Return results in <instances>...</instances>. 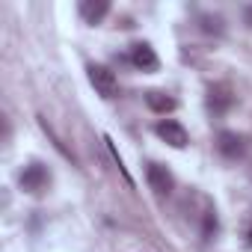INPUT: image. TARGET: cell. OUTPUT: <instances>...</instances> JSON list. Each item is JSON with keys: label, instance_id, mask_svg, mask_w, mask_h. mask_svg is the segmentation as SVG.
Returning <instances> with one entry per match:
<instances>
[{"label": "cell", "instance_id": "30bf717a", "mask_svg": "<svg viewBox=\"0 0 252 252\" xmlns=\"http://www.w3.org/2000/svg\"><path fill=\"white\" fill-rule=\"evenodd\" d=\"M202 234H205V240H211V237L217 234V211H214V208H208V211H205V222H202Z\"/></svg>", "mask_w": 252, "mask_h": 252}, {"label": "cell", "instance_id": "6da1fadb", "mask_svg": "<svg viewBox=\"0 0 252 252\" xmlns=\"http://www.w3.org/2000/svg\"><path fill=\"white\" fill-rule=\"evenodd\" d=\"M21 190L24 193H30V196H42L48 187H51V172H48V166L45 163H27L24 169H21Z\"/></svg>", "mask_w": 252, "mask_h": 252}, {"label": "cell", "instance_id": "8fae6325", "mask_svg": "<svg viewBox=\"0 0 252 252\" xmlns=\"http://www.w3.org/2000/svg\"><path fill=\"white\" fill-rule=\"evenodd\" d=\"M202 30L205 33H222V18L220 15H202Z\"/></svg>", "mask_w": 252, "mask_h": 252}, {"label": "cell", "instance_id": "277c9868", "mask_svg": "<svg viewBox=\"0 0 252 252\" xmlns=\"http://www.w3.org/2000/svg\"><path fill=\"white\" fill-rule=\"evenodd\" d=\"M217 152H220L225 160H237V158H243V152H246V137L237 134V131H220V137H217Z\"/></svg>", "mask_w": 252, "mask_h": 252}, {"label": "cell", "instance_id": "8992f818", "mask_svg": "<svg viewBox=\"0 0 252 252\" xmlns=\"http://www.w3.org/2000/svg\"><path fill=\"white\" fill-rule=\"evenodd\" d=\"M208 107L214 110V113H228L231 107H234V92H231V86L228 83H214L211 89H208Z\"/></svg>", "mask_w": 252, "mask_h": 252}, {"label": "cell", "instance_id": "7c38bea8", "mask_svg": "<svg viewBox=\"0 0 252 252\" xmlns=\"http://www.w3.org/2000/svg\"><path fill=\"white\" fill-rule=\"evenodd\" d=\"M246 246H249V249H252V225H249V228H246Z\"/></svg>", "mask_w": 252, "mask_h": 252}, {"label": "cell", "instance_id": "7a4b0ae2", "mask_svg": "<svg viewBox=\"0 0 252 252\" xmlns=\"http://www.w3.org/2000/svg\"><path fill=\"white\" fill-rule=\"evenodd\" d=\"M86 74H89V83L95 86V92H98L101 98H116V95H119V77H116L113 68H107V65H101V63H92V65L86 68Z\"/></svg>", "mask_w": 252, "mask_h": 252}, {"label": "cell", "instance_id": "9c48e42d", "mask_svg": "<svg viewBox=\"0 0 252 252\" xmlns=\"http://www.w3.org/2000/svg\"><path fill=\"white\" fill-rule=\"evenodd\" d=\"M146 104H149V110H155V113H160V116H166V113H172V110L178 107V101H175L172 95L160 92V89H149V92H146Z\"/></svg>", "mask_w": 252, "mask_h": 252}, {"label": "cell", "instance_id": "ba28073f", "mask_svg": "<svg viewBox=\"0 0 252 252\" xmlns=\"http://www.w3.org/2000/svg\"><path fill=\"white\" fill-rule=\"evenodd\" d=\"M107 12H110L107 0H83V3H80V18L86 24H101L107 18Z\"/></svg>", "mask_w": 252, "mask_h": 252}, {"label": "cell", "instance_id": "52a82bcc", "mask_svg": "<svg viewBox=\"0 0 252 252\" xmlns=\"http://www.w3.org/2000/svg\"><path fill=\"white\" fill-rule=\"evenodd\" d=\"M131 63H134L140 71H158V68H160V60H158V54H155V48H152L149 42H137V45L131 48Z\"/></svg>", "mask_w": 252, "mask_h": 252}, {"label": "cell", "instance_id": "5b68a950", "mask_svg": "<svg viewBox=\"0 0 252 252\" xmlns=\"http://www.w3.org/2000/svg\"><path fill=\"white\" fill-rule=\"evenodd\" d=\"M146 178H149V187H152L158 196H169L172 187H175V178H172V172H169L163 163H149V166H146Z\"/></svg>", "mask_w": 252, "mask_h": 252}, {"label": "cell", "instance_id": "3957f363", "mask_svg": "<svg viewBox=\"0 0 252 252\" xmlns=\"http://www.w3.org/2000/svg\"><path fill=\"white\" fill-rule=\"evenodd\" d=\"M155 134H158L166 146H172V149H184V146L190 143V137H187V131H184V125L175 122V119H160V122L155 125Z\"/></svg>", "mask_w": 252, "mask_h": 252}]
</instances>
